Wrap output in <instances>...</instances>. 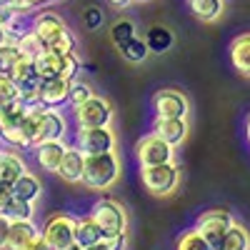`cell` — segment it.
I'll return each instance as SVG.
<instances>
[{
  "instance_id": "obj_1",
  "label": "cell",
  "mask_w": 250,
  "mask_h": 250,
  "mask_svg": "<svg viewBox=\"0 0 250 250\" xmlns=\"http://www.w3.org/2000/svg\"><path fill=\"white\" fill-rule=\"evenodd\" d=\"M123 163L115 150L85 155V165H83V185L88 190H110V188L120 180Z\"/></svg>"
},
{
  "instance_id": "obj_2",
  "label": "cell",
  "mask_w": 250,
  "mask_h": 250,
  "mask_svg": "<svg viewBox=\"0 0 250 250\" xmlns=\"http://www.w3.org/2000/svg\"><path fill=\"white\" fill-rule=\"evenodd\" d=\"M0 140L20 150L33 148V128L25 123V105L20 100L0 105Z\"/></svg>"
},
{
  "instance_id": "obj_3",
  "label": "cell",
  "mask_w": 250,
  "mask_h": 250,
  "mask_svg": "<svg viewBox=\"0 0 250 250\" xmlns=\"http://www.w3.org/2000/svg\"><path fill=\"white\" fill-rule=\"evenodd\" d=\"M30 30L38 35V40L43 43L45 48L55 50V53H73L75 50V38L73 33L68 30V25L62 23V18L50 13V10H43L33 18V25Z\"/></svg>"
},
{
  "instance_id": "obj_4",
  "label": "cell",
  "mask_w": 250,
  "mask_h": 250,
  "mask_svg": "<svg viewBox=\"0 0 250 250\" xmlns=\"http://www.w3.org/2000/svg\"><path fill=\"white\" fill-rule=\"evenodd\" d=\"M90 218L100 225L103 238L128 233V213H125V208L113 198H100L90 208Z\"/></svg>"
},
{
  "instance_id": "obj_5",
  "label": "cell",
  "mask_w": 250,
  "mask_h": 250,
  "mask_svg": "<svg viewBox=\"0 0 250 250\" xmlns=\"http://www.w3.org/2000/svg\"><path fill=\"white\" fill-rule=\"evenodd\" d=\"M140 178H143L145 190H148L150 195L165 198V195H170L178 188L180 170H178L175 160H170V163H160V165H148V168H143Z\"/></svg>"
},
{
  "instance_id": "obj_6",
  "label": "cell",
  "mask_w": 250,
  "mask_h": 250,
  "mask_svg": "<svg viewBox=\"0 0 250 250\" xmlns=\"http://www.w3.org/2000/svg\"><path fill=\"white\" fill-rule=\"evenodd\" d=\"M233 223H235V218H233L230 210H225V208H210V210H205L198 218L195 230L208 240L210 250H220L223 248V235Z\"/></svg>"
},
{
  "instance_id": "obj_7",
  "label": "cell",
  "mask_w": 250,
  "mask_h": 250,
  "mask_svg": "<svg viewBox=\"0 0 250 250\" xmlns=\"http://www.w3.org/2000/svg\"><path fill=\"white\" fill-rule=\"evenodd\" d=\"M113 115L115 110L110 105V100L100 95H93L90 100L73 108V118L78 123V128H108L113 123Z\"/></svg>"
},
{
  "instance_id": "obj_8",
  "label": "cell",
  "mask_w": 250,
  "mask_h": 250,
  "mask_svg": "<svg viewBox=\"0 0 250 250\" xmlns=\"http://www.w3.org/2000/svg\"><path fill=\"white\" fill-rule=\"evenodd\" d=\"M40 235L50 243L53 250H65L68 245L75 243V218L65 213H55L48 218Z\"/></svg>"
},
{
  "instance_id": "obj_9",
  "label": "cell",
  "mask_w": 250,
  "mask_h": 250,
  "mask_svg": "<svg viewBox=\"0 0 250 250\" xmlns=\"http://www.w3.org/2000/svg\"><path fill=\"white\" fill-rule=\"evenodd\" d=\"M135 155H138L140 168H148V165H160V163L175 160V148L168 145L163 138H158L155 133H150V135H145V138L138 140Z\"/></svg>"
},
{
  "instance_id": "obj_10",
  "label": "cell",
  "mask_w": 250,
  "mask_h": 250,
  "mask_svg": "<svg viewBox=\"0 0 250 250\" xmlns=\"http://www.w3.org/2000/svg\"><path fill=\"white\" fill-rule=\"evenodd\" d=\"M75 148L83 155H95V153H105L115 150V133L108 128H78L75 133Z\"/></svg>"
},
{
  "instance_id": "obj_11",
  "label": "cell",
  "mask_w": 250,
  "mask_h": 250,
  "mask_svg": "<svg viewBox=\"0 0 250 250\" xmlns=\"http://www.w3.org/2000/svg\"><path fill=\"white\" fill-rule=\"evenodd\" d=\"M68 133V120L60 110L48 108L40 118V123L35 125V133H33V145L38 143H50V140H65Z\"/></svg>"
},
{
  "instance_id": "obj_12",
  "label": "cell",
  "mask_w": 250,
  "mask_h": 250,
  "mask_svg": "<svg viewBox=\"0 0 250 250\" xmlns=\"http://www.w3.org/2000/svg\"><path fill=\"white\" fill-rule=\"evenodd\" d=\"M153 110H155V118H188V98L180 93V90H158L153 95Z\"/></svg>"
},
{
  "instance_id": "obj_13",
  "label": "cell",
  "mask_w": 250,
  "mask_h": 250,
  "mask_svg": "<svg viewBox=\"0 0 250 250\" xmlns=\"http://www.w3.org/2000/svg\"><path fill=\"white\" fill-rule=\"evenodd\" d=\"M68 95H70V80L65 78H50V80H43L40 83V103L45 108H62L68 103Z\"/></svg>"
},
{
  "instance_id": "obj_14",
  "label": "cell",
  "mask_w": 250,
  "mask_h": 250,
  "mask_svg": "<svg viewBox=\"0 0 250 250\" xmlns=\"http://www.w3.org/2000/svg\"><path fill=\"white\" fill-rule=\"evenodd\" d=\"M30 150H35V160H38L40 168L48 170V173H55L62 155H65V150H68V145H65V140H50V143L33 145Z\"/></svg>"
},
{
  "instance_id": "obj_15",
  "label": "cell",
  "mask_w": 250,
  "mask_h": 250,
  "mask_svg": "<svg viewBox=\"0 0 250 250\" xmlns=\"http://www.w3.org/2000/svg\"><path fill=\"white\" fill-rule=\"evenodd\" d=\"M153 133L158 138H163L168 145L178 148V145L188 138V123H185V118H155Z\"/></svg>"
},
{
  "instance_id": "obj_16",
  "label": "cell",
  "mask_w": 250,
  "mask_h": 250,
  "mask_svg": "<svg viewBox=\"0 0 250 250\" xmlns=\"http://www.w3.org/2000/svg\"><path fill=\"white\" fill-rule=\"evenodd\" d=\"M38 233L40 230H38V225L33 220H10L5 250H25L38 238Z\"/></svg>"
},
{
  "instance_id": "obj_17",
  "label": "cell",
  "mask_w": 250,
  "mask_h": 250,
  "mask_svg": "<svg viewBox=\"0 0 250 250\" xmlns=\"http://www.w3.org/2000/svg\"><path fill=\"white\" fill-rule=\"evenodd\" d=\"M83 165H85V155H83L75 145L73 148H68L65 150V155H62V160H60V165H58V175L65 180V183H80L83 180Z\"/></svg>"
},
{
  "instance_id": "obj_18",
  "label": "cell",
  "mask_w": 250,
  "mask_h": 250,
  "mask_svg": "<svg viewBox=\"0 0 250 250\" xmlns=\"http://www.w3.org/2000/svg\"><path fill=\"white\" fill-rule=\"evenodd\" d=\"M33 65H35V73L40 75V80L60 78V73H62V53L43 48V53L33 58Z\"/></svg>"
},
{
  "instance_id": "obj_19",
  "label": "cell",
  "mask_w": 250,
  "mask_h": 250,
  "mask_svg": "<svg viewBox=\"0 0 250 250\" xmlns=\"http://www.w3.org/2000/svg\"><path fill=\"white\" fill-rule=\"evenodd\" d=\"M10 193H13V198H18V200H28V203H38L40 200V195H43V183H40L33 173H23L13 185H10Z\"/></svg>"
},
{
  "instance_id": "obj_20",
  "label": "cell",
  "mask_w": 250,
  "mask_h": 250,
  "mask_svg": "<svg viewBox=\"0 0 250 250\" xmlns=\"http://www.w3.org/2000/svg\"><path fill=\"white\" fill-rule=\"evenodd\" d=\"M25 170H28V165H25V160L20 158L18 153L0 150V183H3V185L10 188Z\"/></svg>"
},
{
  "instance_id": "obj_21",
  "label": "cell",
  "mask_w": 250,
  "mask_h": 250,
  "mask_svg": "<svg viewBox=\"0 0 250 250\" xmlns=\"http://www.w3.org/2000/svg\"><path fill=\"white\" fill-rule=\"evenodd\" d=\"M230 62L240 75L250 78V33L238 35L230 43Z\"/></svg>"
},
{
  "instance_id": "obj_22",
  "label": "cell",
  "mask_w": 250,
  "mask_h": 250,
  "mask_svg": "<svg viewBox=\"0 0 250 250\" xmlns=\"http://www.w3.org/2000/svg\"><path fill=\"white\" fill-rule=\"evenodd\" d=\"M100 240H103V230H100V225L90 215L75 220V245L78 248L85 250V248H90V245H95Z\"/></svg>"
},
{
  "instance_id": "obj_23",
  "label": "cell",
  "mask_w": 250,
  "mask_h": 250,
  "mask_svg": "<svg viewBox=\"0 0 250 250\" xmlns=\"http://www.w3.org/2000/svg\"><path fill=\"white\" fill-rule=\"evenodd\" d=\"M188 3H190L193 15L203 23H215L225 10V0H188Z\"/></svg>"
},
{
  "instance_id": "obj_24",
  "label": "cell",
  "mask_w": 250,
  "mask_h": 250,
  "mask_svg": "<svg viewBox=\"0 0 250 250\" xmlns=\"http://www.w3.org/2000/svg\"><path fill=\"white\" fill-rule=\"evenodd\" d=\"M220 250H250V233L240 223H233L223 235V248Z\"/></svg>"
},
{
  "instance_id": "obj_25",
  "label": "cell",
  "mask_w": 250,
  "mask_h": 250,
  "mask_svg": "<svg viewBox=\"0 0 250 250\" xmlns=\"http://www.w3.org/2000/svg\"><path fill=\"white\" fill-rule=\"evenodd\" d=\"M145 45H148L150 53L160 55L165 50H170L173 45V33L168 28H163V25H153L148 33H145Z\"/></svg>"
},
{
  "instance_id": "obj_26",
  "label": "cell",
  "mask_w": 250,
  "mask_h": 250,
  "mask_svg": "<svg viewBox=\"0 0 250 250\" xmlns=\"http://www.w3.org/2000/svg\"><path fill=\"white\" fill-rule=\"evenodd\" d=\"M138 33H135V23L133 20H128V18H120V20H115L113 23V28H110V40L115 43V48L120 50L125 43H128L130 38H135Z\"/></svg>"
},
{
  "instance_id": "obj_27",
  "label": "cell",
  "mask_w": 250,
  "mask_h": 250,
  "mask_svg": "<svg viewBox=\"0 0 250 250\" xmlns=\"http://www.w3.org/2000/svg\"><path fill=\"white\" fill-rule=\"evenodd\" d=\"M120 53H123V58L125 60H130V62H143L145 58L150 55V50H148V45H145V38H130L128 43H125L123 48H120Z\"/></svg>"
},
{
  "instance_id": "obj_28",
  "label": "cell",
  "mask_w": 250,
  "mask_h": 250,
  "mask_svg": "<svg viewBox=\"0 0 250 250\" xmlns=\"http://www.w3.org/2000/svg\"><path fill=\"white\" fill-rule=\"evenodd\" d=\"M15 45H18V50H20V55H25V58H35V55H40L43 53V43L38 40V35L33 33V30H25L23 35H20L18 40H15Z\"/></svg>"
},
{
  "instance_id": "obj_29",
  "label": "cell",
  "mask_w": 250,
  "mask_h": 250,
  "mask_svg": "<svg viewBox=\"0 0 250 250\" xmlns=\"http://www.w3.org/2000/svg\"><path fill=\"white\" fill-rule=\"evenodd\" d=\"M5 215L10 220H33L35 218V203H28V200H18L13 198L5 208Z\"/></svg>"
},
{
  "instance_id": "obj_30",
  "label": "cell",
  "mask_w": 250,
  "mask_h": 250,
  "mask_svg": "<svg viewBox=\"0 0 250 250\" xmlns=\"http://www.w3.org/2000/svg\"><path fill=\"white\" fill-rule=\"evenodd\" d=\"M95 95V90H93V85L88 80H80V78H75V80H70V95H68V103L75 108V105H80V103H85V100H90Z\"/></svg>"
},
{
  "instance_id": "obj_31",
  "label": "cell",
  "mask_w": 250,
  "mask_h": 250,
  "mask_svg": "<svg viewBox=\"0 0 250 250\" xmlns=\"http://www.w3.org/2000/svg\"><path fill=\"white\" fill-rule=\"evenodd\" d=\"M20 60V50L15 43H3L0 45V75H10L13 65Z\"/></svg>"
},
{
  "instance_id": "obj_32",
  "label": "cell",
  "mask_w": 250,
  "mask_h": 250,
  "mask_svg": "<svg viewBox=\"0 0 250 250\" xmlns=\"http://www.w3.org/2000/svg\"><path fill=\"white\" fill-rule=\"evenodd\" d=\"M175 250H210V245H208V240L193 228V230H188V233L180 235Z\"/></svg>"
},
{
  "instance_id": "obj_33",
  "label": "cell",
  "mask_w": 250,
  "mask_h": 250,
  "mask_svg": "<svg viewBox=\"0 0 250 250\" xmlns=\"http://www.w3.org/2000/svg\"><path fill=\"white\" fill-rule=\"evenodd\" d=\"M78 73H80V58H78V53L75 50L73 53H65V55H62V73H60V78L75 80Z\"/></svg>"
},
{
  "instance_id": "obj_34",
  "label": "cell",
  "mask_w": 250,
  "mask_h": 250,
  "mask_svg": "<svg viewBox=\"0 0 250 250\" xmlns=\"http://www.w3.org/2000/svg\"><path fill=\"white\" fill-rule=\"evenodd\" d=\"M13 100H18V85L13 83L10 75H0V105L13 103Z\"/></svg>"
},
{
  "instance_id": "obj_35",
  "label": "cell",
  "mask_w": 250,
  "mask_h": 250,
  "mask_svg": "<svg viewBox=\"0 0 250 250\" xmlns=\"http://www.w3.org/2000/svg\"><path fill=\"white\" fill-rule=\"evenodd\" d=\"M83 20H85L88 30H98L103 25V10L100 8H88L85 15H83Z\"/></svg>"
},
{
  "instance_id": "obj_36",
  "label": "cell",
  "mask_w": 250,
  "mask_h": 250,
  "mask_svg": "<svg viewBox=\"0 0 250 250\" xmlns=\"http://www.w3.org/2000/svg\"><path fill=\"white\" fill-rule=\"evenodd\" d=\"M5 5H8V8H10L15 15H28V13L35 8V5L30 3V0H8Z\"/></svg>"
},
{
  "instance_id": "obj_37",
  "label": "cell",
  "mask_w": 250,
  "mask_h": 250,
  "mask_svg": "<svg viewBox=\"0 0 250 250\" xmlns=\"http://www.w3.org/2000/svg\"><path fill=\"white\" fill-rule=\"evenodd\" d=\"M105 240V245L110 250H125V245H128V233H120V235H110V238H103Z\"/></svg>"
},
{
  "instance_id": "obj_38",
  "label": "cell",
  "mask_w": 250,
  "mask_h": 250,
  "mask_svg": "<svg viewBox=\"0 0 250 250\" xmlns=\"http://www.w3.org/2000/svg\"><path fill=\"white\" fill-rule=\"evenodd\" d=\"M8 230H10V218L5 213H0V250H5L8 245Z\"/></svg>"
},
{
  "instance_id": "obj_39",
  "label": "cell",
  "mask_w": 250,
  "mask_h": 250,
  "mask_svg": "<svg viewBox=\"0 0 250 250\" xmlns=\"http://www.w3.org/2000/svg\"><path fill=\"white\" fill-rule=\"evenodd\" d=\"M10 200H13V193H10V188L0 183V213H5V208H8V203H10Z\"/></svg>"
},
{
  "instance_id": "obj_40",
  "label": "cell",
  "mask_w": 250,
  "mask_h": 250,
  "mask_svg": "<svg viewBox=\"0 0 250 250\" xmlns=\"http://www.w3.org/2000/svg\"><path fill=\"white\" fill-rule=\"evenodd\" d=\"M25 250H53V248H50V243H48L43 235L38 233V238H35V240H33V243H30Z\"/></svg>"
},
{
  "instance_id": "obj_41",
  "label": "cell",
  "mask_w": 250,
  "mask_h": 250,
  "mask_svg": "<svg viewBox=\"0 0 250 250\" xmlns=\"http://www.w3.org/2000/svg\"><path fill=\"white\" fill-rule=\"evenodd\" d=\"M108 3H110L113 8H128L130 3H135V0H108Z\"/></svg>"
},
{
  "instance_id": "obj_42",
  "label": "cell",
  "mask_w": 250,
  "mask_h": 250,
  "mask_svg": "<svg viewBox=\"0 0 250 250\" xmlns=\"http://www.w3.org/2000/svg\"><path fill=\"white\" fill-rule=\"evenodd\" d=\"M85 250H110V248L105 245V240H100V243H95V245H90V248H85Z\"/></svg>"
},
{
  "instance_id": "obj_43",
  "label": "cell",
  "mask_w": 250,
  "mask_h": 250,
  "mask_svg": "<svg viewBox=\"0 0 250 250\" xmlns=\"http://www.w3.org/2000/svg\"><path fill=\"white\" fill-rule=\"evenodd\" d=\"M3 43H8V30L0 25V45H3Z\"/></svg>"
},
{
  "instance_id": "obj_44",
  "label": "cell",
  "mask_w": 250,
  "mask_h": 250,
  "mask_svg": "<svg viewBox=\"0 0 250 250\" xmlns=\"http://www.w3.org/2000/svg\"><path fill=\"white\" fill-rule=\"evenodd\" d=\"M30 3L38 8V5H45V3H53V0H30Z\"/></svg>"
},
{
  "instance_id": "obj_45",
  "label": "cell",
  "mask_w": 250,
  "mask_h": 250,
  "mask_svg": "<svg viewBox=\"0 0 250 250\" xmlns=\"http://www.w3.org/2000/svg\"><path fill=\"white\" fill-rule=\"evenodd\" d=\"M245 135H248V143H250V115H248V123H245Z\"/></svg>"
},
{
  "instance_id": "obj_46",
  "label": "cell",
  "mask_w": 250,
  "mask_h": 250,
  "mask_svg": "<svg viewBox=\"0 0 250 250\" xmlns=\"http://www.w3.org/2000/svg\"><path fill=\"white\" fill-rule=\"evenodd\" d=\"M140 3H143V0H140Z\"/></svg>"
}]
</instances>
